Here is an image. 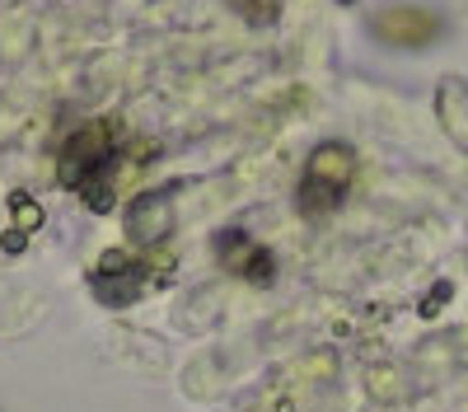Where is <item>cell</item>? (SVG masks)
<instances>
[{
	"instance_id": "9",
	"label": "cell",
	"mask_w": 468,
	"mask_h": 412,
	"mask_svg": "<svg viewBox=\"0 0 468 412\" xmlns=\"http://www.w3.org/2000/svg\"><path fill=\"white\" fill-rule=\"evenodd\" d=\"M445 295H450V286H436V291H431V300H426V305H421V314H436Z\"/></svg>"
},
{
	"instance_id": "6",
	"label": "cell",
	"mask_w": 468,
	"mask_h": 412,
	"mask_svg": "<svg viewBox=\"0 0 468 412\" xmlns=\"http://www.w3.org/2000/svg\"><path fill=\"white\" fill-rule=\"evenodd\" d=\"M165 230H169V187H160V193H141V202L127 216V235L136 244H160Z\"/></svg>"
},
{
	"instance_id": "3",
	"label": "cell",
	"mask_w": 468,
	"mask_h": 412,
	"mask_svg": "<svg viewBox=\"0 0 468 412\" xmlns=\"http://www.w3.org/2000/svg\"><path fill=\"white\" fill-rule=\"evenodd\" d=\"M370 33L388 48H431L436 37L445 33V19L426 5H384L370 15Z\"/></svg>"
},
{
	"instance_id": "8",
	"label": "cell",
	"mask_w": 468,
	"mask_h": 412,
	"mask_svg": "<svg viewBox=\"0 0 468 412\" xmlns=\"http://www.w3.org/2000/svg\"><path fill=\"white\" fill-rule=\"evenodd\" d=\"M229 5L239 10L244 19H253V24H271L277 10H282V0H229Z\"/></svg>"
},
{
	"instance_id": "2",
	"label": "cell",
	"mask_w": 468,
	"mask_h": 412,
	"mask_svg": "<svg viewBox=\"0 0 468 412\" xmlns=\"http://www.w3.org/2000/svg\"><path fill=\"white\" fill-rule=\"evenodd\" d=\"M351 178H356V150L342 145V141H324L314 155H309L304 174H300V211L309 220L337 211Z\"/></svg>"
},
{
	"instance_id": "7",
	"label": "cell",
	"mask_w": 468,
	"mask_h": 412,
	"mask_svg": "<svg viewBox=\"0 0 468 412\" xmlns=\"http://www.w3.org/2000/svg\"><path fill=\"white\" fill-rule=\"evenodd\" d=\"M10 211H15V230H19V244H24V235H33V230H43V206L37 202H28V197H10Z\"/></svg>"
},
{
	"instance_id": "5",
	"label": "cell",
	"mask_w": 468,
	"mask_h": 412,
	"mask_svg": "<svg viewBox=\"0 0 468 412\" xmlns=\"http://www.w3.org/2000/svg\"><path fill=\"white\" fill-rule=\"evenodd\" d=\"M216 258L225 262L234 277L258 281V286H267V281H271V268H277V262H271V253H267L262 244H253L244 230H225L220 244H216Z\"/></svg>"
},
{
	"instance_id": "1",
	"label": "cell",
	"mask_w": 468,
	"mask_h": 412,
	"mask_svg": "<svg viewBox=\"0 0 468 412\" xmlns=\"http://www.w3.org/2000/svg\"><path fill=\"white\" fill-rule=\"evenodd\" d=\"M112 150H117L112 122H90L61 145L57 174L66 187L85 197L90 211H112Z\"/></svg>"
},
{
	"instance_id": "4",
	"label": "cell",
	"mask_w": 468,
	"mask_h": 412,
	"mask_svg": "<svg viewBox=\"0 0 468 412\" xmlns=\"http://www.w3.org/2000/svg\"><path fill=\"white\" fill-rule=\"evenodd\" d=\"M94 295L103 300V305L112 310H127L132 300L145 291V268H141V258H132L127 248H108L99 262H94Z\"/></svg>"
}]
</instances>
